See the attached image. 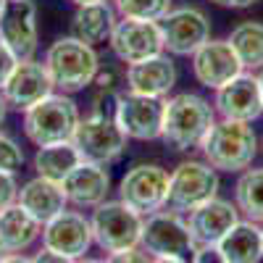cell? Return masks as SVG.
<instances>
[{"label":"cell","instance_id":"cell-27","mask_svg":"<svg viewBox=\"0 0 263 263\" xmlns=\"http://www.w3.org/2000/svg\"><path fill=\"white\" fill-rule=\"evenodd\" d=\"M234 205L245 221L263 224V168H245L234 184Z\"/></svg>","mask_w":263,"mask_h":263},{"label":"cell","instance_id":"cell-24","mask_svg":"<svg viewBox=\"0 0 263 263\" xmlns=\"http://www.w3.org/2000/svg\"><path fill=\"white\" fill-rule=\"evenodd\" d=\"M40 234H42V224L34 221L18 203L0 211V242H3L6 253L27 250Z\"/></svg>","mask_w":263,"mask_h":263},{"label":"cell","instance_id":"cell-28","mask_svg":"<svg viewBox=\"0 0 263 263\" xmlns=\"http://www.w3.org/2000/svg\"><path fill=\"white\" fill-rule=\"evenodd\" d=\"M111 6L121 18H142V21H161L174 8L171 0H114Z\"/></svg>","mask_w":263,"mask_h":263},{"label":"cell","instance_id":"cell-13","mask_svg":"<svg viewBox=\"0 0 263 263\" xmlns=\"http://www.w3.org/2000/svg\"><path fill=\"white\" fill-rule=\"evenodd\" d=\"M0 42L18 58H34L37 53V6L34 0H6L0 8Z\"/></svg>","mask_w":263,"mask_h":263},{"label":"cell","instance_id":"cell-1","mask_svg":"<svg viewBox=\"0 0 263 263\" xmlns=\"http://www.w3.org/2000/svg\"><path fill=\"white\" fill-rule=\"evenodd\" d=\"M216 108L211 100L195 92H179L166 98L163 114V135L161 140L168 142L174 150H192L200 147L208 137L211 126L216 124Z\"/></svg>","mask_w":263,"mask_h":263},{"label":"cell","instance_id":"cell-35","mask_svg":"<svg viewBox=\"0 0 263 263\" xmlns=\"http://www.w3.org/2000/svg\"><path fill=\"white\" fill-rule=\"evenodd\" d=\"M211 3L221 6V8H234V11H242V8H250V6H255L258 0H211Z\"/></svg>","mask_w":263,"mask_h":263},{"label":"cell","instance_id":"cell-33","mask_svg":"<svg viewBox=\"0 0 263 263\" xmlns=\"http://www.w3.org/2000/svg\"><path fill=\"white\" fill-rule=\"evenodd\" d=\"M192 263H227V258L221 255V250L216 245H203V248H197Z\"/></svg>","mask_w":263,"mask_h":263},{"label":"cell","instance_id":"cell-26","mask_svg":"<svg viewBox=\"0 0 263 263\" xmlns=\"http://www.w3.org/2000/svg\"><path fill=\"white\" fill-rule=\"evenodd\" d=\"M227 40L245 71L258 74L263 69V21H242L229 32Z\"/></svg>","mask_w":263,"mask_h":263},{"label":"cell","instance_id":"cell-12","mask_svg":"<svg viewBox=\"0 0 263 263\" xmlns=\"http://www.w3.org/2000/svg\"><path fill=\"white\" fill-rule=\"evenodd\" d=\"M108 45H111L114 55L126 66L166 53L158 21H142V18H119Z\"/></svg>","mask_w":263,"mask_h":263},{"label":"cell","instance_id":"cell-10","mask_svg":"<svg viewBox=\"0 0 263 263\" xmlns=\"http://www.w3.org/2000/svg\"><path fill=\"white\" fill-rule=\"evenodd\" d=\"M158 27H161V34H163V50L168 55L190 58L203 42L211 40V18L197 6L171 8L158 21Z\"/></svg>","mask_w":263,"mask_h":263},{"label":"cell","instance_id":"cell-37","mask_svg":"<svg viewBox=\"0 0 263 263\" xmlns=\"http://www.w3.org/2000/svg\"><path fill=\"white\" fill-rule=\"evenodd\" d=\"M6 114H8V103H6V98H3V92H0V124L6 121Z\"/></svg>","mask_w":263,"mask_h":263},{"label":"cell","instance_id":"cell-34","mask_svg":"<svg viewBox=\"0 0 263 263\" xmlns=\"http://www.w3.org/2000/svg\"><path fill=\"white\" fill-rule=\"evenodd\" d=\"M32 260H34V263H74L71 258H66V255H61V253H53V250H48V248H42Z\"/></svg>","mask_w":263,"mask_h":263},{"label":"cell","instance_id":"cell-6","mask_svg":"<svg viewBox=\"0 0 263 263\" xmlns=\"http://www.w3.org/2000/svg\"><path fill=\"white\" fill-rule=\"evenodd\" d=\"M140 248L150 258H179L187 263H192V258L197 253V245H195L182 213L163 211V208L145 216Z\"/></svg>","mask_w":263,"mask_h":263},{"label":"cell","instance_id":"cell-23","mask_svg":"<svg viewBox=\"0 0 263 263\" xmlns=\"http://www.w3.org/2000/svg\"><path fill=\"white\" fill-rule=\"evenodd\" d=\"M227 263H260L263 258V229L253 221H239L216 245Z\"/></svg>","mask_w":263,"mask_h":263},{"label":"cell","instance_id":"cell-41","mask_svg":"<svg viewBox=\"0 0 263 263\" xmlns=\"http://www.w3.org/2000/svg\"><path fill=\"white\" fill-rule=\"evenodd\" d=\"M74 263H105V260H100V258H84V260H74Z\"/></svg>","mask_w":263,"mask_h":263},{"label":"cell","instance_id":"cell-18","mask_svg":"<svg viewBox=\"0 0 263 263\" xmlns=\"http://www.w3.org/2000/svg\"><path fill=\"white\" fill-rule=\"evenodd\" d=\"M177 79H179L177 63H174V55L168 53L153 55L140 63H129L124 71L126 90L150 95V98H168V92L177 87Z\"/></svg>","mask_w":263,"mask_h":263},{"label":"cell","instance_id":"cell-29","mask_svg":"<svg viewBox=\"0 0 263 263\" xmlns=\"http://www.w3.org/2000/svg\"><path fill=\"white\" fill-rule=\"evenodd\" d=\"M21 166H24V150H21V145L0 132V171L16 174Z\"/></svg>","mask_w":263,"mask_h":263},{"label":"cell","instance_id":"cell-17","mask_svg":"<svg viewBox=\"0 0 263 263\" xmlns=\"http://www.w3.org/2000/svg\"><path fill=\"white\" fill-rule=\"evenodd\" d=\"M3 98L8 103V108L16 111H27L34 103H40L42 98H48L53 90V82L48 77V69L42 61L34 58H24L16 63V69L11 71V77L3 84Z\"/></svg>","mask_w":263,"mask_h":263},{"label":"cell","instance_id":"cell-22","mask_svg":"<svg viewBox=\"0 0 263 263\" xmlns=\"http://www.w3.org/2000/svg\"><path fill=\"white\" fill-rule=\"evenodd\" d=\"M119 13L111 3H92V6H77L71 16V37L87 42V45H100L111 40Z\"/></svg>","mask_w":263,"mask_h":263},{"label":"cell","instance_id":"cell-21","mask_svg":"<svg viewBox=\"0 0 263 263\" xmlns=\"http://www.w3.org/2000/svg\"><path fill=\"white\" fill-rule=\"evenodd\" d=\"M16 203L24 208L34 221L48 224L50 218H55L61 211H66V195L61 182L45 179V177H34L24 187H18Z\"/></svg>","mask_w":263,"mask_h":263},{"label":"cell","instance_id":"cell-15","mask_svg":"<svg viewBox=\"0 0 263 263\" xmlns=\"http://www.w3.org/2000/svg\"><path fill=\"white\" fill-rule=\"evenodd\" d=\"M92 242L95 239L90 218H84V213L79 211H61L48 224H42V248L61 253L71 260H79Z\"/></svg>","mask_w":263,"mask_h":263},{"label":"cell","instance_id":"cell-42","mask_svg":"<svg viewBox=\"0 0 263 263\" xmlns=\"http://www.w3.org/2000/svg\"><path fill=\"white\" fill-rule=\"evenodd\" d=\"M6 255V248H3V242H0V258H3Z\"/></svg>","mask_w":263,"mask_h":263},{"label":"cell","instance_id":"cell-16","mask_svg":"<svg viewBox=\"0 0 263 263\" xmlns=\"http://www.w3.org/2000/svg\"><path fill=\"white\" fill-rule=\"evenodd\" d=\"M213 108H216L218 119L253 124L258 116H263V100H260L258 77L253 71H242L239 77H234L229 84L218 87L216 95H213Z\"/></svg>","mask_w":263,"mask_h":263},{"label":"cell","instance_id":"cell-38","mask_svg":"<svg viewBox=\"0 0 263 263\" xmlns=\"http://www.w3.org/2000/svg\"><path fill=\"white\" fill-rule=\"evenodd\" d=\"M150 263H187V260H179V258H150Z\"/></svg>","mask_w":263,"mask_h":263},{"label":"cell","instance_id":"cell-5","mask_svg":"<svg viewBox=\"0 0 263 263\" xmlns=\"http://www.w3.org/2000/svg\"><path fill=\"white\" fill-rule=\"evenodd\" d=\"M218 171L205 158H190L174 166L168 174V200L166 208L177 213H190L203 203L218 197Z\"/></svg>","mask_w":263,"mask_h":263},{"label":"cell","instance_id":"cell-39","mask_svg":"<svg viewBox=\"0 0 263 263\" xmlns=\"http://www.w3.org/2000/svg\"><path fill=\"white\" fill-rule=\"evenodd\" d=\"M74 6H92V3H108V0H71Z\"/></svg>","mask_w":263,"mask_h":263},{"label":"cell","instance_id":"cell-11","mask_svg":"<svg viewBox=\"0 0 263 263\" xmlns=\"http://www.w3.org/2000/svg\"><path fill=\"white\" fill-rule=\"evenodd\" d=\"M166 98H150L140 92H121L116 105V121L129 140L153 142L163 135Z\"/></svg>","mask_w":263,"mask_h":263},{"label":"cell","instance_id":"cell-7","mask_svg":"<svg viewBox=\"0 0 263 263\" xmlns=\"http://www.w3.org/2000/svg\"><path fill=\"white\" fill-rule=\"evenodd\" d=\"M126 135L121 132L116 116H105V114H92L79 119L77 132H74V147L79 150L82 161L87 163H98V166H111L116 163L124 150H126Z\"/></svg>","mask_w":263,"mask_h":263},{"label":"cell","instance_id":"cell-32","mask_svg":"<svg viewBox=\"0 0 263 263\" xmlns=\"http://www.w3.org/2000/svg\"><path fill=\"white\" fill-rule=\"evenodd\" d=\"M16 63H18V58L8 50L6 42H0V90H3V84L11 77V71L16 69Z\"/></svg>","mask_w":263,"mask_h":263},{"label":"cell","instance_id":"cell-36","mask_svg":"<svg viewBox=\"0 0 263 263\" xmlns=\"http://www.w3.org/2000/svg\"><path fill=\"white\" fill-rule=\"evenodd\" d=\"M0 263H34L32 258L21 255V253H6L3 258H0Z\"/></svg>","mask_w":263,"mask_h":263},{"label":"cell","instance_id":"cell-8","mask_svg":"<svg viewBox=\"0 0 263 263\" xmlns=\"http://www.w3.org/2000/svg\"><path fill=\"white\" fill-rule=\"evenodd\" d=\"M142 221L145 216L132 211L121 200H105L98 208H92V239L105 253H121L140 248L142 237Z\"/></svg>","mask_w":263,"mask_h":263},{"label":"cell","instance_id":"cell-2","mask_svg":"<svg viewBox=\"0 0 263 263\" xmlns=\"http://www.w3.org/2000/svg\"><path fill=\"white\" fill-rule=\"evenodd\" d=\"M45 69L55 92L74 95L90 87L100 71V55L92 45L77 37H61L45 50Z\"/></svg>","mask_w":263,"mask_h":263},{"label":"cell","instance_id":"cell-3","mask_svg":"<svg viewBox=\"0 0 263 263\" xmlns=\"http://www.w3.org/2000/svg\"><path fill=\"white\" fill-rule=\"evenodd\" d=\"M258 135L248 121H229L216 119L208 137L203 140L200 150L203 158L216 168L227 174H242L253 166L258 156Z\"/></svg>","mask_w":263,"mask_h":263},{"label":"cell","instance_id":"cell-40","mask_svg":"<svg viewBox=\"0 0 263 263\" xmlns=\"http://www.w3.org/2000/svg\"><path fill=\"white\" fill-rule=\"evenodd\" d=\"M255 77H258V87H260V100H263V69H260V71H258Z\"/></svg>","mask_w":263,"mask_h":263},{"label":"cell","instance_id":"cell-30","mask_svg":"<svg viewBox=\"0 0 263 263\" xmlns=\"http://www.w3.org/2000/svg\"><path fill=\"white\" fill-rule=\"evenodd\" d=\"M16 197H18V182H16V177H13V174L0 171V211L13 205Z\"/></svg>","mask_w":263,"mask_h":263},{"label":"cell","instance_id":"cell-9","mask_svg":"<svg viewBox=\"0 0 263 263\" xmlns=\"http://www.w3.org/2000/svg\"><path fill=\"white\" fill-rule=\"evenodd\" d=\"M119 200L137 211L140 216H150L166 208L168 200V171L158 163H137L132 166L119 182Z\"/></svg>","mask_w":263,"mask_h":263},{"label":"cell","instance_id":"cell-43","mask_svg":"<svg viewBox=\"0 0 263 263\" xmlns=\"http://www.w3.org/2000/svg\"><path fill=\"white\" fill-rule=\"evenodd\" d=\"M3 3H6V0H0V8H3Z\"/></svg>","mask_w":263,"mask_h":263},{"label":"cell","instance_id":"cell-25","mask_svg":"<svg viewBox=\"0 0 263 263\" xmlns=\"http://www.w3.org/2000/svg\"><path fill=\"white\" fill-rule=\"evenodd\" d=\"M82 163L79 150L74 142H53V145H42L34 153V171L37 177H45L53 182H63L69 174Z\"/></svg>","mask_w":263,"mask_h":263},{"label":"cell","instance_id":"cell-14","mask_svg":"<svg viewBox=\"0 0 263 263\" xmlns=\"http://www.w3.org/2000/svg\"><path fill=\"white\" fill-rule=\"evenodd\" d=\"M190 58H192V77L197 79V84H203L205 90H213V92L245 71L237 53L232 50L229 40L211 37Z\"/></svg>","mask_w":263,"mask_h":263},{"label":"cell","instance_id":"cell-44","mask_svg":"<svg viewBox=\"0 0 263 263\" xmlns=\"http://www.w3.org/2000/svg\"><path fill=\"white\" fill-rule=\"evenodd\" d=\"M260 147H263V145H260Z\"/></svg>","mask_w":263,"mask_h":263},{"label":"cell","instance_id":"cell-31","mask_svg":"<svg viewBox=\"0 0 263 263\" xmlns=\"http://www.w3.org/2000/svg\"><path fill=\"white\" fill-rule=\"evenodd\" d=\"M105 263H150V258H147V253L142 248H132V250L111 253Z\"/></svg>","mask_w":263,"mask_h":263},{"label":"cell","instance_id":"cell-19","mask_svg":"<svg viewBox=\"0 0 263 263\" xmlns=\"http://www.w3.org/2000/svg\"><path fill=\"white\" fill-rule=\"evenodd\" d=\"M237 221H239L237 205L229 200H221V197H213V200H208L200 208L187 213V227H190V234L197 248L218 245Z\"/></svg>","mask_w":263,"mask_h":263},{"label":"cell","instance_id":"cell-4","mask_svg":"<svg viewBox=\"0 0 263 263\" xmlns=\"http://www.w3.org/2000/svg\"><path fill=\"white\" fill-rule=\"evenodd\" d=\"M82 114L71 95L50 92L24 111V135L37 147L53 142H69L77 132Z\"/></svg>","mask_w":263,"mask_h":263},{"label":"cell","instance_id":"cell-20","mask_svg":"<svg viewBox=\"0 0 263 263\" xmlns=\"http://www.w3.org/2000/svg\"><path fill=\"white\" fill-rule=\"evenodd\" d=\"M61 187H63V195H66V203L77 205L79 211L98 208L100 203L108 200V192H111V174L105 171V166L82 161L69 177L61 182Z\"/></svg>","mask_w":263,"mask_h":263}]
</instances>
